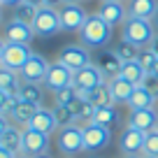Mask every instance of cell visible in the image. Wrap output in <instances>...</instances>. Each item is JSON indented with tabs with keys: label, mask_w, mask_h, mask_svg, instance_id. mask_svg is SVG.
I'll use <instances>...</instances> for the list:
<instances>
[{
	"label": "cell",
	"mask_w": 158,
	"mask_h": 158,
	"mask_svg": "<svg viewBox=\"0 0 158 158\" xmlns=\"http://www.w3.org/2000/svg\"><path fill=\"white\" fill-rule=\"evenodd\" d=\"M109 37H112V26L107 21H102L98 14H91L79 30L81 47H86V49H100L109 42Z\"/></svg>",
	"instance_id": "obj_1"
},
{
	"label": "cell",
	"mask_w": 158,
	"mask_h": 158,
	"mask_svg": "<svg viewBox=\"0 0 158 158\" xmlns=\"http://www.w3.org/2000/svg\"><path fill=\"white\" fill-rule=\"evenodd\" d=\"M153 37H156V28H153L151 21L135 19V16H128V19L123 21V40L137 44L139 49H142V47H149Z\"/></svg>",
	"instance_id": "obj_2"
},
{
	"label": "cell",
	"mask_w": 158,
	"mask_h": 158,
	"mask_svg": "<svg viewBox=\"0 0 158 158\" xmlns=\"http://www.w3.org/2000/svg\"><path fill=\"white\" fill-rule=\"evenodd\" d=\"M56 144H58V151L65 153V156H74V153L84 151V126L74 123V126L60 128Z\"/></svg>",
	"instance_id": "obj_3"
},
{
	"label": "cell",
	"mask_w": 158,
	"mask_h": 158,
	"mask_svg": "<svg viewBox=\"0 0 158 158\" xmlns=\"http://www.w3.org/2000/svg\"><path fill=\"white\" fill-rule=\"evenodd\" d=\"M58 63H63L68 70L77 72V70L86 68V65L91 63V54H89V49L81 47V44H68V47H63V49L58 51Z\"/></svg>",
	"instance_id": "obj_4"
},
{
	"label": "cell",
	"mask_w": 158,
	"mask_h": 158,
	"mask_svg": "<svg viewBox=\"0 0 158 158\" xmlns=\"http://www.w3.org/2000/svg\"><path fill=\"white\" fill-rule=\"evenodd\" d=\"M33 30H35V35H42V37L63 30V26H60V14L54 7H40L37 16H35V23H33Z\"/></svg>",
	"instance_id": "obj_5"
},
{
	"label": "cell",
	"mask_w": 158,
	"mask_h": 158,
	"mask_svg": "<svg viewBox=\"0 0 158 158\" xmlns=\"http://www.w3.org/2000/svg\"><path fill=\"white\" fill-rule=\"evenodd\" d=\"M30 56H33V51H30L28 44H21V42H7L5 54H2V63H0V65L14 70V72H21V68L28 63Z\"/></svg>",
	"instance_id": "obj_6"
},
{
	"label": "cell",
	"mask_w": 158,
	"mask_h": 158,
	"mask_svg": "<svg viewBox=\"0 0 158 158\" xmlns=\"http://www.w3.org/2000/svg\"><path fill=\"white\" fill-rule=\"evenodd\" d=\"M49 65H51V63H47L44 56L33 54V56L28 58V63H26L23 68H21V72H19L21 81H28V84H42V81L47 79Z\"/></svg>",
	"instance_id": "obj_7"
},
{
	"label": "cell",
	"mask_w": 158,
	"mask_h": 158,
	"mask_svg": "<svg viewBox=\"0 0 158 158\" xmlns=\"http://www.w3.org/2000/svg\"><path fill=\"white\" fill-rule=\"evenodd\" d=\"M105 81H107V79H105V74L100 72V68L95 63H89L86 68L77 70L74 77H72V86L77 91H91V89H95V86L105 84Z\"/></svg>",
	"instance_id": "obj_8"
},
{
	"label": "cell",
	"mask_w": 158,
	"mask_h": 158,
	"mask_svg": "<svg viewBox=\"0 0 158 158\" xmlns=\"http://www.w3.org/2000/svg\"><path fill=\"white\" fill-rule=\"evenodd\" d=\"M144 135L142 130L133 128V126H126L121 137H118V149L123 156H142L144 151Z\"/></svg>",
	"instance_id": "obj_9"
},
{
	"label": "cell",
	"mask_w": 158,
	"mask_h": 158,
	"mask_svg": "<svg viewBox=\"0 0 158 158\" xmlns=\"http://www.w3.org/2000/svg\"><path fill=\"white\" fill-rule=\"evenodd\" d=\"M112 139V130L98 123L84 126V151H100Z\"/></svg>",
	"instance_id": "obj_10"
},
{
	"label": "cell",
	"mask_w": 158,
	"mask_h": 158,
	"mask_svg": "<svg viewBox=\"0 0 158 158\" xmlns=\"http://www.w3.org/2000/svg\"><path fill=\"white\" fill-rule=\"evenodd\" d=\"M72 77L74 72L72 70H68L63 63H51L49 65V72H47V79H44V84L49 91H54V93H58V91L68 89V86H72Z\"/></svg>",
	"instance_id": "obj_11"
},
{
	"label": "cell",
	"mask_w": 158,
	"mask_h": 158,
	"mask_svg": "<svg viewBox=\"0 0 158 158\" xmlns=\"http://www.w3.org/2000/svg\"><path fill=\"white\" fill-rule=\"evenodd\" d=\"M40 105H33V102H26V100L21 98H14L10 105V109H7V116H10V121L14 126H28L30 118L37 114Z\"/></svg>",
	"instance_id": "obj_12"
},
{
	"label": "cell",
	"mask_w": 158,
	"mask_h": 158,
	"mask_svg": "<svg viewBox=\"0 0 158 158\" xmlns=\"http://www.w3.org/2000/svg\"><path fill=\"white\" fill-rule=\"evenodd\" d=\"M60 14V26H63V30H81V26L86 23V19H89V14L84 12V7L81 5H63L58 10Z\"/></svg>",
	"instance_id": "obj_13"
},
{
	"label": "cell",
	"mask_w": 158,
	"mask_h": 158,
	"mask_svg": "<svg viewBox=\"0 0 158 158\" xmlns=\"http://www.w3.org/2000/svg\"><path fill=\"white\" fill-rule=\"evenodd\" d=\"M47 149H49V135L37 133L33 128H23V149H21V153L40 156V153H47Z\"/></svg>",
	"instance_id": "obj_14"
},
{
	"label": "cell",
	"mask_w": 158,
	"mask_h": 158,
	"mask_svg": "<svg viewBox=\"0 0 158 158\" xmlns=\"http://www.w3.org/2000/svg\"><path fill=\"white\" fill-rule=\"evenodd\" d=\"M128 126L142 130V133H149V130H156L158 128V109H133L130 112V121Z\"/></svg>",
	"instance_id": "obj_15"
},
{
	"label": "cell",
	"mask_w": 158,
	"mask_h": 158,
	"mask_svg": "<svg viewBox=\"0 0 158 158\" xmlns=\"http://www.w3.org/2000/svg\"><path fill=\"white\" fill-rule=\"evenodd\" d=\"M33 35H35L33 26L23 23V21H16V19H12L10 23L5 26L2 40H5V42H21V44H28L30 40H33Z\"/></svg>",
	"instance_id": "obj_16"
},
{
	"label": "cell",
	"mask_w": 158,
	"mask_h": 158,
	"mask_svg": "<svg viewBox=\"0 0 158 158\" xmlns=\"http://www.w3.org/2000/svg\"><path fill=\"white\" fill-rule=\"evenodd\" d=\"M126 14H128V10H126V5L121 2V0H109V2H102L100 10H98V16L102 21H107L112 28L116 23H123Z\"/></svg>",
	"instance_id": "obj_17"
},
{
	"label": "cell",
	"mask_w": 158,
	"mask_h": 158,
	"mask_svg": "<svg viewBox=\"0 0 158 158\" xmlns=\"http://www.w3.org/2000/svg\"><path fill=\"white\" fill-rule=\"evenodd\" d=\"M95 65H98L100 72L105 74V79H107V81H112L114 77H118V74H121L123 60L118 58L114 51H100V54H98V60H95Z\"/></svg>",
	"instance_id": "obj_18"
},
{
	"label": "cell",
	"mask_w": 158,
	"mask_h": 158,
	"mask_svg": "<svg viewBox=\"0 0 158 158\" xmlns=\"http://www.w3.org/2000/svg\"><path fill=\"white\" fill-rule=\"evenodd\" d=\"M79 98L89 100L93 107H107V105H116L114 102V95H112V89H109V81L95 86L91 91H79Z\"/></svg>",
	"instance_id": "obj_19"
},
{
	"label": "cell",
	"mask_w": 158,
	"mask_h": 158,
	"mask_svg": "<svg viewBox=\"0 0 158 158\" xmlns=\"http://www.w3.org/2000/svg\"><path fill=\"white\" fill-rule=\"evenodd\" d=\"M26 128H33V130H37V133L49 135V133H54V128H58V126H56V118H54V112H51V109L40 107L37 114L30 118V123L26 126Z\"/></svg>",
	"instance_id": "obj_20"
},
{
	"label": "cell",
	"mask_w": 158,
	"mask_h": 158,
	"mask_svg": "<svg viewBox=\"0 0 158 158\" xmlns=\"http://www.w3.org/2000/svg\"><path fill=\"white\" fill-rule=\"evenodd\" d=\"M156 10H158V0H130L128 16L151 21V19H153V14H156Z\"/></svg>",
	"instance_id": "obj_21"
},
{
	"label": "cell",
	"mask_w": 158,
	"mask_h": 158,
	"mask_svg": "<svg viewBox=\"0 0 158 158\" xmlns=\"http://www.w3.org/2000/svg\"><path fill=\"white\" fill-rule=\"evenodd\" d=\"M0 144L5 149H10L12 153H21V149H23V128L10 126V128L2 133V137H0Z\"/></svg>",
	"instance_id": "obj_22"
},
{
	"label": "cell",
	"mask_w": 158,
	"mask_h": 158,
	"mask_svg": "<svg viewBox=\"0 0 158 158\" xmlns=\"http://www.w3.org/2000/svg\"><path fill=\"white\" fill-rule=\"evenodd\" d=\"M156 105H158V100L153 98L144 86H135L133 95H130V100H128L130 112H133V109H151V107H156Z\"/></svg>",
	"instance_id": "obj_23"
},
{
	"label": "cell",
	"mask_w": 158,
	"mask_h": 158,
	"mask_svg": "<svg viewBox=\"0 0 158 158\" xmlns=\"http://www.w3.org/2000/svg\"><path fill=\"white\" fill-rule=\"evenodd\" d=\"M0 89L5 91V93L16 95V98H19V89H21V77H19V72L5 68V65H0Z\"/></svg>",
	"instance_id": "obj_24"
},
{
	"label": "cell",
	"mask_w": 158,
	"mask_h": 158,
	"mask_svg": "<svg viewBox=\"0 0 158 158\" xmlns=\"http://www.w3.org/2000/svg\"><path fill=\"white\" fill-rule=\"evenodd\" d=\"M109 89H112L114 102H126L128 105L130 95H133V91H135V84H130L128 79H123V77H114L112 81H109Z\"/></svg>",
	"instance_id": "obj_25"
},
{
	"label": "cell",
	"mask_w": 158,
	"mask_h": 158,
	"mask_svg": "<svg viewBox=\"0 0 158 158\" xmlns=\"http://www.w3.org/2000/svg\"><path fill=\"white\" fill-rule=\"evenodd\" d=\"M93 123L105 126V128L112 130V126H116V123H118V109L114 107V105H107V107H95Z\"/></svg>",
	"instance_id": "obj_26"
},
{
	"label": "cell",
	"mask_w": 158,
	"mask_h": 158,
	"mask_svg": "<svg viewBox=\"0 0 158 158\" xmlns=\"http://www.w3.org/2000/svg\"><path fill=\"white\" fill-rule=\"evenodd\" d=\"M72 112H74V116H77V123H84V126L93 123L95 107L89 102V100H84V98H77V102L72 105Z\"/></svg>",
	"instance_id": "obj_27"
},
{
	"label": "cell",
	"mask_w": 158,
	"mask_h": 158,
	"mask_svg": "<svg viewBox=\"0 0 158 158\" xmlns=\"http://www.w3.org/2000/svg\"><path fill=\"white\" fill-rule=\"evenodd\" d=\"M144 74H147V72H144V68L139 65V60H128V63H123L118 77H123V79H128L130 84L139 86V84H142V79H144Z\"/></svg>",
	"instance_id": "obj_28"
},
{
	"label": "cell",
	"mask_w": 158,
	"mask_h": 158,
	"mask_svg": "<svg viewBox=\"0 0 158 158\" xmlns=\"http://www.w3.org/2000/svg\"><path fill=\"white\" fill-rule=\"evenodd\" d=\"M114 54L123 60V63H128V60H137L139 54H142V49H139L137 44H133V42H128V40H118L116 47H114Z\"/></svg>",
	"instance_id": "obj_29"
},
{
	"label": "cell",
	"mask_w": 158,
	"mask_h": 158,
	"mask_svg": "<svg viewBox=\"0 0 158 158\" xmlns=\"http://www.w3.org/2000/svg\"><path fill=\"white\" fill-rule=\"evenodd\" d=\"M19 98L26 100V102H33V105H40V107H42V98H44V93H42L40 84H28V81H21Z\"/></svg>",
	"instance_id": "obj_30"
},
{
	"label": "cell",
	"mask_w": 158,
	"mask_h": 158,
	"mask_svg": "<svg viewBox=\"0 0 158 158\" xmlns=\"http://www.w3.org/2000/svg\"><path fill=\"white\" fill-rule=\"evenodd\" d=\"M54 118H56V126L58 128H65V126H74L77 123V116H74L72 107H68V105H54Z\"/></svg>",
	"instance_id": "obj_31"
},
{
	"label": "cell",
	"mask_w": 158,
	"mask_h": 158,
	"mask_svg": "<svg viewBox=\"0 0 158 158\" xmlns=\"http://www.w3.org/2000/svg\"><path fill=\"white\" fill-rule=\"evenodd\" d=\"M37 10L40 7H35V5H30V2H19V5L14 7V19L16 21H23V23H28V26H33L35 23V16H37Z\"/></svg>",
	"instance_id": "obj_32"
},
{
	"label": "cell",
	"mask_w": 158,
	"mask_h": 158,
	"mask_svg": "<svg viewBox=\"0 0 158 158\" xmlns=\"http://www.w3.org/2000/svg\"><path fill=\"white\" fill-rule=\"evenodd\" d=\"M142 156H158V128L144 135V151Z\"/></svg>",
	"instance_id": "obj_33"
},
{
	"label": "cell",
	"mask_w": 158,
	"mask_h": 158,
	"mask_svg": "<svg viewBox=\"0 0 158 158\" xmlns=\"http://www.w3.org/2000/svg\"><path fill=\"white\" fill-rule=\"evenodd\" d=\"M77 98H79V91L74 89V86H68V89L56 93V105H68V107H72V105L77 102Z\"/></svg>",
	"instance_id": "obj_34"
},
{
	"label": "cell",
	"mask_w": 158,
	"mask_h": 158,
	"mask_svg": "<svg viewBox=\"0 0 158 158\" xmlns=\"http://www.w3.org/2000/svg\"><path fill=\"white\" fill-rule=\"evenodd\" d=\"M139 65L144 68V72H153V68H156V60H158V56L153 54L151 49H144L142 54H139Z\"/></svg>",
	"instance_id": "obj_35"
},
{
	"label": "cell",
	"mask_w": 158,
	"mask_h": 158,
	"mask_svg": "<svg viewBox=\"0 0 158 158\" xmlns=\"http://www.w3.org/2000/svg\"><path fill=\"white\" fill-rule=\"evenodd\" d=\"M139 86H144V89L149 91V93L153 95V98L158 100V74H153V72H147L144 74V79H142V84Z\"/></svg>",
	"instance_id": "obj_36"
},
{
	"label": "cell",
	"mask_w": 158,
	"mask_h": 158,
	"mask_svg": "<svg viewBox=\"0 0 158 158\" xmlns=\"http://www.w3.org/2000/svg\"><path fill=\"white\" fill-rule=\"evenodd\" d=\"M14 98H16V95H10V93H5V91L0 89V112H2V114H7V109H10V105H12Z\"/></svg>",
	"instance_id": "obj_37"
},
{
	"label": "cell",
	"mask_w": 158,
	"mask_h": 158,
	"mask_svg": "<svg viewBox=\"0 0 158 158\" xmlns=\"http://www.w3.org/2000/svg\"><path fill=\"white\" fill-rule=\"evenodd\" d=\"M10 126H12L10 116H7V114H2V112H0V137H2V133H5V130L10 128Z\"/></svg>",
	"instance_id": "obj_38"
},
{
	"label": "cell",
	"mask_w": 158,
	"mask_h": 158,
	"mask_svg": "<svg viewBox=\"0 0 158 158\" xmlns=\"http://www.w3.org/2000/svg\"><path fill=\"white\" fill-rule=\"evenodd\" d=\"M0 158H16V153H12L10 149H5L2 144H0Z\"/></svg>",
	"instance_id": "obj_39"
},
{
	"label": "cell",
	"mask_w": 158,
	"mask_h": 158,
	"mask_svg": "<svg viewBox=\"0 0 158 158\" xmlns=\"http://www.w3.org/2000/svg\"><path fill=\"white\" fill-rule=\"evenodd\" d=\"M149 49H151V51H153V54H156V56H158V35H156V37H153V40H151V44H149Z\"/></svg>",
	"instance_id": "obj_40"
},
{
	"label": "cell",
	"mask_w": 158,
	"mask_h": 158,
	"mask_svg": "<svg viewBox=\"0 0 158 158\" xmlns=\"http://www.w3.org/2000/svg\"><path fill=\"white\" fill-rule=\"evenodd\" d=\"M26 2H30V5H35V7H47L44 0H26Z\"/></svg>",
	"instance_id": "obj_41"
},
{
	"label": "cell",
	"mask_w": 158,
	"mask_h": 158,
	"mask_svg": "<svg viewBox=\"0 0 158 158\" xmlns=\"http://www.w3.org/2000/svg\"><path fill=\"white\" fill-rule=\"evenodd\" d=\"M60 2H63V0H44L47 7H56V5H60Z\"/></svg>",
	"instance_id": "obj_42"
},
{
	"label": "cell",
	"mask_w": 158,
	"mask_h": 158,
	"mask_svg": "<svg viewBox=\"0 0 158 158\" xmlns=\"http://www.w3.org/2000/svg\"><path fill=\"white\" fill-rule=\"evenodd\" d=\"M5 47H7V42H5V40H0V63H2V54H5Z\"/></svg>",
	"instance_id": "obj_43"
},
{
	"label": "cell",
	"mask_w": 158,
	"mask_h": 158,
	"mask_svg": "<svg viewBox=\"0 0 158 158\" xmlns=\"http://www.w3.org/2000/svg\"><path fill=\"white\" fill-rule=\"evenodd\" d=\"M19 2H23V0H2V5H19Z\"/></svg>",
	"instance_id": "obj_44"
},
{
	"label": "cell",
	"mask_w": 158,
	"mask_h": 158,
	"mask_svg": "<svg viewBox=\"0 0 158 158\" xmlns=\"http://www.w3.org/2000/svg\"><path fill=\"white\" fill-rule=\"evenodd\" d=\"M65 5H81V2H84V0H63Z\"/></svg>",
	"instance_id": "obj_45"
},
{
	"label": "cell",
	"mask_w": 158,
	"mask_h": 158,
	"mask_svg": "<svg viewBox=\"0 0 158 158\" xmlns=\"http://www.w3.org/2000/svg\"><path fill=\"white\" fill-rule=\"evenodd\" d=\"M151 23H153V28H158V10H156V14H153V19H151Z\"/></svg>",
	"instance_id": "obj_46"
},
{
	"label": "cell",
	"mask_w": 158,
	"mask_h": 158,
	"mask_svg": "<svg viewBox=\"0 0 158 158\" xmlns=\"http://www.w3.org/2000/svg\"><path fill=\"white\" fill-rule=\"evenodd\" d=\"M33 158H51L49 153H40V156H33Z\"/></svg>",
	"instance_id": "obj_47"
},
{
	"label": "cell",
	"mask_w": 158,
	"mask_h": 158,
	"mask_svg": "<svg viewBox=\"0 0 158 158\" xmlns=\"http://www.w3.org/2000/svg\"><path fill=\"white\" fill-rule=\"evenodd\" d=\"M16 158H33V156H26V153H16Z\"/></svg>",
	"instance_id": "obj_48"
},
{
	"label": "cell",
	"mask_w": 158,
	"mask_h": 158,
	"mask_svg": "<svg viewBox=\"0 0 158 158\" xmlns=\"http://www.w3.org/2000/svg\"><path fill=\"white\" fill-rule=\"evenodd\" d=\"M153 74H158V60H156V68H153Z\"/></svg>",
	"instance_id": "obj_49"
},
{
	"label": "cell",
	"mask_w": 158,
	"mask_h": 158,
	"mask_svg": "<svg viewBox=\"0 0 158 158\" xmlns=\"http://www.w3.org/2000/svg\"><path fill=\"white\" fill-rule=\"evenodd\" d=\"M123 158H142V156H123Z\"/></svg>",
	"instance_id": "obj_50"
},
{
	"label": "cell",
	"mask_w": 158,
	"mask_h": 158,
	"mask_svg": "<svg viewBox=\"0 0 158 158\" xmlns=\"http://www.w3.org/2000/svg\"><path fill=\"white\" fill-rule=\"evenodd\" d=\"M142 158H158V156H142Z\"/></svg>",
	"instance_id": "obj_51"
},
{
	"label": "cell",
	"mask_w": 158,
	"mask_h": 158,
	"mask_svg": "<svg viewBox=\"0 0 158 158\" xmlns=\"http://www.w3.org/2000/svg\"><path fill=\"white\" fill-rule=\"evenodd\" d=\"M102 2H109V0H102Z\"/></svg>",
	"instance_id": "obj_52"
},
{
	"label": "cell",
	"mask_w": 158,
	"mask_h": 158,
	"mask_svg": "<svg viewBox=\"0 0 158 158\" xmlns=\"http://www.w3.org/2000/svg\"><path fill=\"white\" fill-rule=\"evenodd\" d=\"M0 5H2V0H0Z\"/></svg>",
	"instance_id": "obj_53"
},
{
	"label": "cell",
	"mask_w": 158,
	"mask_h": 158,
	"mask_svg": "<svg viewBox=\"0 0 158 158\" xmlns=\"http://www.w3.org/2000/svg\"><path fill=\"white\" fill-rule=\"evenodd\" d=\"M0 19H2V14H0Z\"/></svg>",
	"instance_id": "obj_54"
}]
</instances>
